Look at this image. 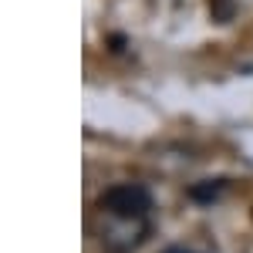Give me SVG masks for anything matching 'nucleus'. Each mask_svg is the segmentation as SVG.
I'll return each mask as SVG.
<instances>
[{
	"label": "nucleus",
	"instance_id": "obj_1",
	"mask_svg": "<svg viewBox=\"0 0 253 253\" xmlns=\"http://www.w3.org/2000/svg\"><path fill=\"white\" fill-rule=\"evenodd\" d=\"M149 236V216H108L101 213V247L112 253H132Z\"/></svg>",
	"mask_w": 253,
	"mask_h": 253
},
{
	"label": "nucleus",
	"instance_id": "obj_2",
	"mask_svg": "<svg viewBox=\"0 0 253 253\" xmlns=\"http://www.w3.org/2000/svg\"><path fill=\"white\" fill-rule=\"evenodd\" d=\"M149 210H152V196L138 182L112 186L98 199V213H108V216H149Z\"/></svg>",
	"mask_w": 253,
	"mask_h": 253
},
{
	"label": "nucleus",
	"instance_id": "obj_3",
	"mask_svg": "<svg viewBox=\"0 0 253 253\" xmlns=\"http://www.w3.org/2000/svg\"><path fill=\"white\" fill-rule=\"evenodd\" d=\"M166 253H199V250H189V247H169Z\"/></svg>",
	"mask_w": 253,
	"mask_h": 253
}]
</instances>
